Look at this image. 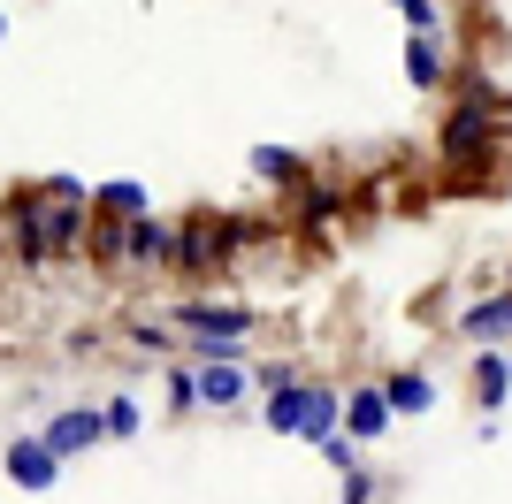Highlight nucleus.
Wrapping results in <instances>:
<instances>
[{
    "label": "nucleus",
    "mask_w": 512,
    "mask_h": 504,
    "mask_svg": "<svg viewBox=\"0 0 512 504\" xmlns=\"http://www.w3.org/2000/svg\"><path fill=\"white\" fill-rule=\"evenodd\" d=\"M176 329L192 336L199 352H245L253 314H245V306H214V298H192V306H176Z\"/></svg>",
    "instance_id": "obj_1"
},
{
    "label": "nucleus",
    "mask_w": 512,
    "mask_h": 504,
    "mask_svg": "<svg viewBox=\"0 0 512 504\" xmlns=\"http://www.w3.org/2000/svg\"><path fill=\"white\" fill-rule=\"evenodd\" d=\"M192 390H199V405H214V413H237V405L253 398V367L237 352H207L192 367Z\"/></svg>",
    "instance_id": "obj_2"
},
{
    "label": "nucleus",
    "mask_w": 512,
    "mask_h": 504,
    "mask_svg": "<svg viewBox=\"0 0 512 504\" xmlns=\"http://www.w3.org/2000/svg\"><path fill=\"white\" fill-rule=\"evenodd\" d=\"M39 436H46L54 459H77V451H92V443H107V413H100V405H69V413L46 420Z\"/></svg>",
    "instance_id": "obj_3"
},
{
    "label": "nucleus",
    "mask_w": 512,
    "mask_h": 504,
    "mask_svg": "<svg viewBox=\"0 0 512 504\" xmlns=\"http://www.w3.org/2000/svg\"><path fill=\"white\" fill-rule=\"evenodd\" d=\"M0 466H8V482L31 489V497H46V489L62 482V459L46 451V436H16L8 451H0Z\"/></svg>",
    "instance_id": "obj_4"
},
{
    "label": "nucleus",
    "mask_w": 512,
    "mask_h": 504,
    "mask_svg": "<svg viewBox=\"0 0 512 504\" xmlns=\"http://www.w3.org/2000/svg\"><path fill=\"white\" fill-rule=\"evenodd\" d=\"M344 436L352 443H383L390 436V398H383V382H367V390H344Z\"/></svg>",
    "instance_id": "obj_5"
},
{
    "label": "nucleus",
    "mask_w": 512,
    "mask_h": 504,
    "mask_svg": "<svg viewBox=\"0 0 512 504\" xmlns=\"http://www.w3.org/2000/svg\"><path fill=\"white\" fill-rule=\"evenodd\" d=\"M123 252H130V260H146V268H169V260H176V230H169V222H153V214H130Z\"/></svg>",
    "instance_id": "obj_6"
},
{
    "label": "nucleus",
    "mask_w": 512,
    "mask_h": 504,
    "mask_svg": "<svg viewBox=\"0 0 512 504\" xmlns=\"http://www.w3.org/2000/svg\"><path fill=\"white\" fill-rule=\"evenodd\" d=\"M459 336H467V344H512V291L467 306V314H459Z\"/></svg>",
    "instance_id": "obj_7"
},
{
    "label": "nucleus",
    "mask_w": 512,
    "mask_h": 504,
    "mask_svg": "<svg viewBox=\"0 0 512 504\" xmlns=\"http://www.w3.org/2000/svg\"><path fill=\"white\" fill-rule=\"evenodd\" d=\"M383 398H390V420H421V413H436V382L398 367V375L383 382Z\"/></svg>",
    "instance_id": "obj_8"
},
{
    "label": "nucleus",
    "mask_w": 512,
    "mask_h": 504,
    "mask_svg": "<svg viewBox=\"0 0 512 504\" xmlns=\"http://www.w3.org/2000/svg\"><path fill=\"white\" fill-rule=\"evenodd\" d=\"M474 398H482V413H497V405L512 398V352L482 344V359H474Z\"/></svg>",
    "instance_id": "obj_9"
},
{
    "label": "nucleus",
    "mask_w": 512,
    "mask_h": 504,
    "mask_svg": "<svg viewBox=\"0 0 512 504\" xmlns=\"http://www.w3.org/2000/svg\"><path fill=\"white\" fill-rule=\"evenodd\" d=\"M306 398H314V382H276V390H268V428H276V436H299V420H306Z\"/></svg>",
    "instance_id": "obj_10"
},
{
    "label": "nucleus",
    "mask_w": 512,
    "mask_h": 504,
    "mask_svg": "<svg viewBox=\"0 0 512 504\" xmlns=\"http://www.w3.org/2000/svg\"><path fill=\"white\" fill-rule=\"evenodd\" d=\"M398 69H406V84H421V92H428V84H444V46H436V31H413Z\"/></svg>",
    "instance_id": "obj_11"
},
{
    "label": "nucleus",
    "mask_w": 512,
    "mask_h": 504,
    "mask_svg": "<svg viewBox=\"0 0 512 504\" xmlns=\"http://www.w3.org/2000/svg\"><path fill=\"white\" fill-rule=\"evenodd\" d=\"M92 199H100L107 214H123V222H130V214H153V191L138 184V176H115V184H100Z\"/></svg>",
    "instance_id": "obj_12"
},
{
    "label": "nucleus",
    "mask_w": 512,
    "mask_h": 504,
    "mask_svg": "<svg viewBox=\"0 0 512 504\" xmlns=\"http://www.w3.org/2000/svg\"><path fill=\"white\" fill-rule=\"evenodd\" d=\"M16 252H23V260H46V207H39V199H23V207H16Z\"/></svg>",
    "instance_id": "obj_13"
},
{
    "label": "nucleus",
    "mask_w": 512,
    "mask_h": 504,
    "mask_svg": "<svg viewBox=\"0 0 512 504\" xmlns=\"http://www.w3.org/2000/svg\"><path fill=\"white\" fill-rule=\"evenodd\" d=\"M482 138H490V115H482V107H451V123H444V146L459 153V146H482Z\"/></svg>",
    "instance_id": "obj_14"
},
{
    "label": "nucleus",
    "mask_w": 512,
    "mask_h": 504,
    "mask_svg": "<svg viewBox=\"0 0 512 504\" xmlns=\"http://www.w3.org/2000/svg\"><path fill=\"white\" fill-rule=\"evenodd\" d=\"M253 176H268V184H299V153H283V146H253Z\"/></svg>",
    "instance_id": "obj_15"
},
{
    "label": "nucleus",
    "mask_w": 512,
    "mask_h": 504,
    "mask_svg": "<svg viewBox=\"0 0 512 504\" xmlns=\"http://www.w3.org/2000/svg\"><path fill=\"white\" fill-rule=\"evenodd\" d=\"M329 428H337V390H314V398H306V420H299V436H306V443H321Z\"/></svg>",
    "instance_id": "obj_16"
},
{
    "label": "nucleus",
    "mask_w": 512,
    "mask_h": 504,
    "mask_svg": "<svg viewBox=\"0 0 512 504\" xmlns=\"http://www.w3.org/2000/svg\"><path fill=\"white\" fill-rule=\"evenodd\" d=\"M100 413H107V436H138V428H146V413H138V398H107Z\"/></svg>",
    "instance_id": "obj_17"
},
{
    "label": "nucleus",
    "mask_w": 512,
    "mask_h": 504,
    "mask_svg": "<svg viewBox=\"0 0 512 504\" xmlns=\"http://www.w3.org/2000/svg\"><path fill=\"white\" fill-rule=\"evenodd\" d=\"M390 8H398L413 31H436V23H444V8H436V0H390Z\"/></svg>",
    "instance_id": "obj_18"
},
{
    "label": "nucleus",
    "mask_w": 512,
    "mask_h": 504,
    "mask_svg": "<svg viewBox=\"0 0 512 504\" xmlns=\"http://www.w3.org/2000/svg\"><path fill=\"white\" fill-rule=\"evenodd\" d=\"M46 199H54V207H85L92 191L77 184V176H46Z\"/></svg>",
    "instance_id": "obj_19"
},
{
    "label": "nucleus",
    "mask_w": 512,
    "mask_h": 504,
    "mask_svg": "<svg viewBox=\"0 0 512 504\" xmlns=\"http://www.w3.org/2000/svg\"><path fill=\"white\" fill-rule=\"evenodd\" d=\"M169 405H176V413H192V405H199V390H192V367H176V375H169Z\"/></svg>",
    "instance_id": "obj_20"
},
{
    "label": "nucleus",
    "mask_w": 512,
    "mask_h": 504,
    "mask_svg": "<svg viewBox=\"0 0 512 504\" xmlns=\"http://www.w3.org/2000/svg\"><path fill=\"white\" fill-rule=\"evenodd\" d=\"M367 497H375V482H367L360 466H344V497L337 504H367Z\"/></svg>",
    "instance_id": "obj_21"
},
{
    "label": "nucleus",
    "mask_w": 512,
    "mask_h": 504,
    "mask_svg": "<svg viewBox=\"0 0 512 504\" xmlns=\"http://www.w3.org/2000/svg\"><path fill=\"white\" fill-rule=\"evenodd\" d=\"M0 39H8V16H0Z\"/></svg>",
    "instance_id": "obj_22"
}]
</instances>
